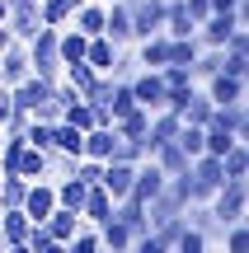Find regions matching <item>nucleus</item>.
<instances>
[{"instance_id":"nucleus-12","label":"nucleus","mask_w":249,"mask_h":253,"mask_svg":"<svg viewBox=\"0 0 249 253\" xmlns=\"http://www.w3.org/2000/svg\"><path fill=\"white\" fill-rule=\"evenodd\" d=\"M179 216H184V225H188V230H198L202 239L221 235V220L212 216V207H207V202H184V211H179Z\"/></svg>"},{"instance_id":"nucleus-14","label":"nucleus","mask_w":249,"mask_h":253,"mask_svg":"<svg viewBox=\"0 0 249 253\" xmlns=\"http://www.w3.org/2000/svg\"><path fill=\"white\" fill-rule=\"evenodd\" d=\"M212 108H216V103L207 99V89H198V84H193V89H188V99H184V108H179V122L207 126V122H212Z\"/></svg>"},{"instance_id":"nucleus-45","label":"nucleus","mask_w":249,"mask_h":253,"mask_svg":"<svg viewBox=\"0 0 249 253\" xmlns=\"http://www.w3.org/2000/svg\"><path fill=\"white\" fill-rule=\"evenodd\" d=\"M99 253H113V249H99Z\"/></svg>"},{"instance_id":"nucleus-7","label":"nucleus","mask_w":249,"mask_h":253,"mask_svg":"<svg viewBox=\"0 0 249 253\" xmlns=\"http://www.w3.org/2000/svg\"><path fill=\"white\" fill-rule=\"evenodd\" d=\"M113 150H118V131H113V126H90V131H85V145H80L85 160L108 164V160H113Z\"/></svg>"},{"instance_id":"nucleus-43","label":"nucleus","mask_w":249,"mask_h":253,"mask_svg":"<svg viewBox=\"0 0 249 253\" xmlns=\"http://www.w3.org/2000/svg\"><path fill=\"white\" fill-rule=\"evenodd\" d=\"M66 5H71V9H75V5H85V0H66Z\"/></svg>"},{"instance_id":"nucleus-8","label":"nucleus","mask_w":249,"mask_h":253,"mask_svg":"<svg viewBox=\"0 0 249 253\" xmlns=\"http://www.w3.org/2000/svg\"><path fill=\"white\" fill-rule=\"evenodd\" d=\"M113 211V192H103V183H90L85 188V202H80V220L85 225H103Z\"/></svg>"},{"instance_id":"nucleus-15","label":"nucleus","mask_w":249,"mask_h":253,"mask_svg":"<svg viewBox=\"0 0 249 253\" xmlns=\"http://www.w3.org/2000/svg\"><path fill=\"white\" fill-rule=\"evenodd\" d=\"M207 99L212 103H240L245 99V80H235V75H226V71L207 75Z\"/></svg>"},{"instance_id":"nucleus-26","label":"nucleus","mask_w":249,"mask_h":253,"mask_svg":"<svg viewBox=\"0 0 249 253\" xmlns=\"http://www.w3.org/2000/svg\"><path fill=\"white\" fill-rule=\"evenodd\" d=\"M216 160H221V173H226V178H245V173H249V150H245V141H235L231 150L216 155Z\"/></svg>"},{"instance_id":"nucleus-31","label":"nucleus","mask_w":249,"mask_h":253,"mask_svg":"<svg viewBox=\"0 0 249 253\" xmlns=\"http://www.w3.org/2000/svg\"><path fill=\"white\" fill-rule=\"evenodd\" d=\"M235 141H240V136H231V131H216V126H202V155H226Z\"/></svg>"},{"instance_id":"nucleus-34","label":"nucleus","mask_w":249,"mask_h":253,"mask_svg":"<svg viewBox=\"0 0 249 253\" xmlns=\"http://www.w3.org/2000/svg\"><path fill=\"white\" fill-rule=\"evenodd\" d=\"M174 145H179V150H184L188 155V160H198V155H202V126H179V136H174Z\"/></svg>"},{"instance_id":"nucleus-1","label":"nucleus","mask_w":249,"mask_h":253,"mask_svg":"<svg viewBox=\"0 0 249 253\" xmlns=\"http://www.w3.org/2000/svg\"><path fill=\"white\" fill-rule=\"evenodd\" d=\"M28 71L43 75V80H61V52H56V28L43 24L33 38H28Z\"/></svg>"},{"instance_id":"nucleus-30","label":"nucleus","mask_w":249,"mask_h":253,"mask_svg":"<svg viewBox=\"0 0 249 253\" xmlns=\"http://www.w3.org/2000/svg\"><path fill=\"white\" fill-rule=\"evenodd\" d=\"M66 80H71L80 94H90L94 84H99V71H94L90 61H71V66H66Z\"/></svg>"},{"instance_id":"nucleus-38","label":"nucleus","mask_w":249,"mask_h":253,"mask_svg":"<svg viewBox=\"0 0 249 253\" xmlns=\"http://www.w3.org/2000/svg\"><path fill=\"white\" fill-rule=\"evenodd\" d=\"M127 253H169V244H165L160 235H150V230H146V235H137V239L127 244Z\"/></svg>"},{"instance_id":"nucleus-2","label":"nucleus","mask_w":249,"mask_h":253,"mask_svg":"<svg viewBox=\"0 0 249 253\" xmlns=\"http://www.w3.org/2000/svg\"><path fill=\"white\" fill-rule=\"evenodd\" d=\"M212 216L221 220V230L226 225H235V220H245V207H249V188H245V178H226L221 188L212 192Z\"/></svg>"},{"instance_id":"nucleus-33","label":"nucleus","mask_w":249,"mask_h":253,"mask_svg":"<svg viewBox=\"0 0 249 253\" xmlns=\"http://www.w3.org/2000/svg\"><path fill=\"white\" fill-rule=\"evenodd\" d=\"M160 80H165V89H188V84H193V66L165 61V66H160Z\"/></svg>"},{"instance_id":"nucleus-32","label":"nucleus","mask_w":249,"mask_h":253,"mask_svg":"<svg viewBox=\"0 0 249 253\" xmlns=\"http://www.w3.org/2000/svg\"><path fill=\"white\" fill-rule=\"evenodd\" d=\"M24 244L33 249V253H66V244H61V239H52V235H47V225H33Z\"/></svg>"},{"instance_id":"nucleus-5","label":"nucleus","mask_w":249,"mask_h":253,"mask_svg":"<svg viewBox=\"0 0 249 253\" xmlns=\"http://www.w3.org/2000/svg\"><path fill=\"white\" fill-rule=\"evenodd\" d=\"M132 99L141 103L146 113H155V108H165V80H160V71H146V75H132Z\"/></svg>"},{"instance_id":"nucleus-39","label":"nucleus","mask_w":249,"mask_h":253,"mask_svg":"<svg viewBox=\"0 0 249 253\" xmlns=\"http://www.w3.org/2000/svg\"><path fill=\"white\" fill-rule=\"evenodd\" d=\"M174 253H207V239L198 235V230H188V225H184V235L174 239Z\"/></svg>"},{"instance_id":"nucleus-40","label":"nucleus","mask_w":249,"mask_h":253,"mask_svg":"<svg viewBox=\"0 0 249 253\" xmlns=\"http://www.w3.org/2000/svg\"><path fill=\"white\" fill-rule=\"evenodd\" d=\"M5 253H33L28 244H5Z\"/></svg>"},{"instance_id":"nucleus-48","label":"nucleus","mask_w":249,"mask_h":253,"mask_svg":"<svg viewBox=\"0 0 249 253\" xmlns=\"http://www.w3.org/2000/svg\"><path fill=\"white\" fill-rule=\"evenodd\" d=\"M169 253H174V249H169Z\"/></svg>"},{"instance_id":"nucleus-3","label":"nucleus","mask_w":249,"mask_h":253,"mask_svg":"<svg viewBox=\"0 0 249 253\" xmlns=\"http://www.w3.org/2000/svg\"><path fill=\"white\" fill-rule=\"evenodd\" d=\"M127 14H132V38L165 33V0H132Z\"/></svg>"},{"instance_id":"nucleus-44","label":"nucleus","mask_w":249,"mask_h":253,"mask_svg":"<svg viewBox=\"0 0 249 253\" xmlns=\"http://www.w3.org/2000/svg\"><path fill=\"white\" fill-rule=\"evenodd\" d=\"M0 145H5V126H0Z\"/></svg>"},{"instance_id":"nucleus-29","label":"nucleus","mask_w":249,"mask_h":253,"mask_svg":"<svg viewBox=\"0 0 249 253\" xmlns=\"http://www.w3.org/2000/svg\"><path fill=\"white\" fill-rule=\"evenodd\" d=\"M56 52H61V66H71V61H85V33H56Z\"/></svg>"},{"instance_id":"nucleus-22","label":"nucleus","mask_w":249,"mask_h":253,"mask_svg":"<svg viewBox=\"0 0 249 253\" xmlns=\"http://www.w3.org/2000/svg\"><path fill=\"white\" fill-rule=\"evenodd\" d=\"M141 66L146 71H160V66L169 61V33H150V38H141Z\"/></svg>"},{"instance_id":"nucleus-9","label":"nucleus","mask_w":249,"mask_h":253,"mask_svg":"<svg viewBox=\"0 0 249 253\" xmlns=\"http://www.w3.org/2000/svg\"><path fill=\"white\" fill-rule=\"evenodd\" d=\"M52 207H56V192L47 188V183H33V178H28V192H24V207H19V211H24L33 225H43Z\"/></svg>"},{"instance_id":"nucleus-24","label":"nucleus","mask_w":249,"mask_h":253,"mask_svg":"<svg viewBox=\"0 0 249 253\" xmlns=\"http://www.w3.org/2000/svg\"><path fill=\"white\" fill-rule=\"evenodd\" d=\"M85 145V131H75L71 122H52V150L56 155H80Z\"/></svg>"},{"instance_id":"nucleus-18","label":"nucleus","mask_w":249,"mask_h":253,"mask_svg":"<svg viewBox=\"0 0 249 253\" xmlns=\"http://www.w3.org/2000/svg\"><path fill=\"white\" fill-rule=\"evenodd\" d=\"M150 155H155V169L165 173V178H169V173H184L188 164H193V160H188V155L179 150L174 141H160V145H150Z\"/></svg>"},{"instance_id":"nucleus-46","label":"nucleus","mask_w":249,"mask_h":253,"mask_svg":"<svg viewBox=\"0 0 249 253\" xmlns=\"http://www.w3.org/2000/svg\"><path fill=\"white\" fill-rule=\"evenodd\" d=\"M0 249H5V239H0Z\"/></svg>"},{"instance_id":"nucleus-25","label":"nucleus","mask_w":249,"mask_h":253,"mask_svg":"<svg viewBox=\"0 0 249 253\" xmlns=\"http://www.w3.org/2000/svg\"><path fill=\"white\" fill-rule=\"evenodd\" d=\"M146 122H150V113L141 108V103H132L122 118H113V131L118 136H146Z\"/></svg>"},{"instance_id":"nucleus-35","label":"nucleus","mask_w":249,"mask_h":253,"mask_svg":"<svg viewBox=\"0 0 249 253\" xmlns=\"http://www.w3.org/2000/svg\"><path fill=\"white\" fill-rule=\"evenodd\" d=\"M38 19H43V24H66V19H71V5H66V0H38Z\"/></svg>"},{"instance_id":"nucleus-42","label":"nucleus","mask_w":249,"mask_h":253,"mask_svg":"<svg viewBox=\"0 0 249 253\" xmlns=\"http://www.w3.org/2000/svg\"><path fill=\"white\" fill-rule=\"evenodd\" d=\"M5 19H9V5H5V0H0V24H5Z\"/></svg>"},{"instance_id":"nucleus-11","label":"nucleus","mask_w":249,"mask_h":253,"mask_svg":"<svg viewBox=\"0 0 249 253\" xmlns=\"http://www.w3.org/2000/svg\"><path fill=\"white\" fill-rule=\"evenodd\" d=\"M207 126H216V131H231V136H240V141H245V126H249L245 99H240V103H216V108H212V122H207Z\"/></svg>"},{"instance_id":"nucleus-6","label":"nucleus","mask_w":249,"mask_h":253,"mask_svg":"<svg viewBox=\"0 0 249 253\" xmlns=\"http://www.w3.org/2000/svg\"><path fill=\"white\" fill-rule=\"evenodd\" d=\"M24 75H33L28 71V47L24 42H5L0 47V84H19Z\"/></svg>"},{"instance_id":"nucleus-47","label":"nucleus","mask_w":249,"mask_h":253,"mask_svg":"<svg viewBox=\"0 0 249 253\" xmlns=\"http://www.w3.org/2000/svg\"><path fill=\"white\" fill-rule=\"evenodd\" d=\"M0 178H5V173H0Z\"/></svg>"},{"instance_id":"nucleus-10","label":"nucleus","mask_w":249,"mask_h":253,"mask_svg":"<svg viewBox=\"0 0 249 253\" xmlns=\"http://www.w3.org/2000/svg\"><path fill=\"white\" fill-rule=\"evenodd\" d=\"M160 192H165V173L155 169V160H150V164H137V173H132V192H127V197L150 202V197H160Z\"/></svg>"},{"instance_id":"nucleus-4","label":"nucleus","mask_w":249,"mask_h":253,"mask_svg":"<svg viewBox=\"0 0 249 253\" xmlns=\"http://www.w3.org/2000/svg\"><path fill=\"white\" fill-rule=\"evenodd\" d=\"M235 28H245L235 14H207L202 24H198V47H226Z\"/></svg>"},{"instance_id":"nucleus-28","label":"nucleus","mask_w":249,"mask_h":253,"mask_svg":"<svg viewBox=\"0 0 249 253\" xmlns=\"http://www.w3.org/2000/svg\"><path fill=\"white\" fill-rule=\"evenodd\" d=\"M85 188H90V183H80L71 173V178H61V188H52L56 192V207H71V211H80V202H85Z\"/></svg>"},{"instance_id":"nucleus-36","label":"nucleus","mask_w":249,"mask_h":253,"mask_svg":"<svg viewBox=\"0 0 249 253\" xmlns=\"http://www.w3.org/2000/svg\"><path fill=\"white\" fill-rule=\"evenodd\" d=\"M24 141H28V145H38V150H52V122L28 118V126H24Z\"/></svg>"},{"instance_id":"nucleus-27","label":"nucleus","mask_w":249,"mask_h":253,"mask_svg":"<svg viewBox=\"0 0 249 253\" xmlns=\"http://www.w3.org/2000/svg\"><path fill=\"white\" fill-rule=\"evenodd\" d=\"M24 192H28V178H19V173H5V178H0V211L24 207Z\"/></svg>"},{"instance_id":"nucleus-19","label":"nucleus","mask_w":249,"mask_h":253,"mask_svg":"<svg viewBox=\"0 0 249 253\" xmlns=\"http://www.w3.org/2000/svg\"><path fill=\"white\" fill-rule=\"evenodd\" d=\"M85 61L103 75V71H113V61H118V47H113L103 33H99V38H85Z\"/></svg>"},{"instance_id":"nucleus-23","label":"nucleus","mask_w":249,"mask_h":253,"mask_svg":"<svg viewBox=\"0 0 249 253\" xmlns=\"http://www.w3.org/2000/svg\"><path fill=\"white\" fill-rule=\"evenodd\" d=\"M94 230H99V244H103V249H113V253H127V244L137 239V235H132V230L118 220V216H108L103 225H94Z\"/></svg>"},{"instance_id":"nucleus-17","label":"nucleus","mask_w":249,"mask_h":253,"mask_svg":"<svg viewBox=\"0 0 249 253\" xmlns=\"http://www.w3.org/2000/svg\"><path fill=\"white\" fill-rule=\"evenodd\" d=\"M43 225H47V235H52V239H61V244H66V239H71L85 220H80V211H71V207H52Z\"/></svg>"},{"instance_id":"nucleus-37","label":"nucleus","mask_w":249,"mask_h":253,"mask_svg":"<svg viewBox=\"0 0 249 253\" xmlns=\"http://www.w3.org/2000/svg\"><path fill=\"white\" fill-rule=\"evenodd\" d=\"M221 235H226V253H249V225H245V220L226 225Z\"/></svg>"},{"instance_id":"nucleus-13","label":"nucleus","mask_w":249,"mask_h":253,"mask_svg":"<svg viewBox=\"0 0 249 253\" xmlns=\"http://www.w3.org/2000/svg\"><path fill=\"white\" fill-rule=\"evenodd\" d=\"M132 173H137V164L108 160V164H103V173H99V183H103V192H113V197H127V192H132Z\"/></svg>"},{"instance_id":"nucleus-21","label":"nucleus","mask_w":249,"mask_h":253,"mask_svg":"<svg viewBox=\"0 0 249 253\" xmlns=\"http://www.w3.org/2000/svg\"><path fill=\"white\" fill-rule=\"evenodd\" d=\"M28 230H33V220H28L19 207L0 211V239H5V244H24V239H28Z\"/></svg>"},{"instance_id":"nucleus-16","label":"nucleus","mask_w":249,"mask_h":253,"mask_svg":"<svg viewBox=\"0 0 249 253\" xmlns=\"http://www.w3.org/2000/svg\"><path fill=\"white\" fill-rule=\"evenodd\" d=\"M165 33L169 38H193L198 33V19L188 14L184 0H165Z\"/></svg>"},{"instance_id":"nucleus-20","label":"nucleus","mask_w":249,"mask_h":253,"mask_svg":"<svg viewBox=\"0 0 249 253\" xmlns=\"http://www.w3.org/2000/svg\"><path fill=\"white\" fill-rule=\"evenodd\" d=\"M43 173H52V155L24 141V150H19V178H43Z\"/></svg>"},{"instance_id":"nucleus-41","label":"nucleus","mask_w":249,"mask_h":253,"mask_svg":"<svg viewBox=\"0 0 249 253\" xmlns=\"http://www.w3.org/2000/svg\"><path fill=\"white\" fill-rule=\"evenodd\" d=\"M5 42H14V38H9V28H5V24H0V47H5Z\"/></svg>"}]
</instances>
